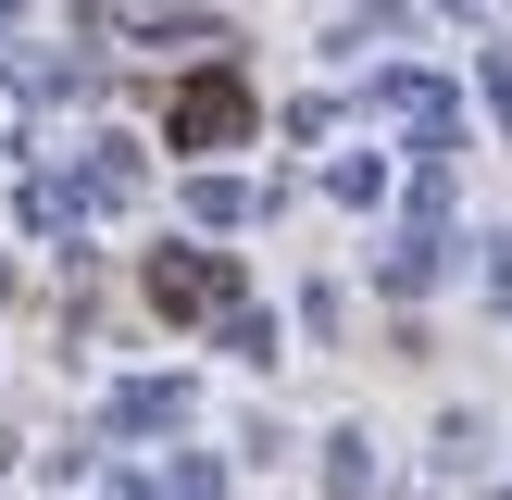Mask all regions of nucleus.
<instances>
[{
	"label": "nucleus",
	"instance_id": "2",
	"mask_svg": "<svg viewBox=\"0 0 512 500\" xmlns=\"http://www.w3.org/2000/svg\"><path fill=\"white\" fill-rule=\"evenodd\" d=\"M225 125H250V100L225 88V75H200V88L175 100V138H225Z\"/></svg>",
	"mask_w": 512,
	"mask_h": 500
},
{
	"label": "nucleus",
	"instance_id": "1",
	"mask_svg": "<svg viewBox=\"0 0 512 500\" xmlns=\"http://www.w3.org/2000/svg\"><path fill=\"white\" fill-rule=\"evenodd\" d=\"M150 300H163V313H213V300H225V263H188V250H175V263H150Z\"/></svg>",
	"mask_w": 512,
	"mask_h": 500
}]
</instances>
